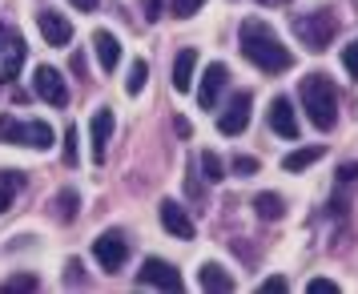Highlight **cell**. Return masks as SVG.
Wrapping results in <instances>:
<instances>
[{
    "label": "cell",
    "instance_id": "1",
    "mask_svg": "<svg viewBox=\"0 0 358 294\" xmlns=\"http://www.w3.org/2000/svg\"><path fill=\"white\" fill-rule=\"evenodd\" d=\"M238 49L250 65H258L262 73H286L294 69V52L282 45V36L266 24L262 17H245L238 29Z\"/></svg>",
    "mask_w": 358,
    "mask_h": 294
},
{
    "label": "cell",
    "instance_id": "2",
    "mask_svg": "<svg viewBox=\"0 0 358 294\" xmlns=\"http://www.w3.org/2000/svg\"><path fill=\"white\" fill-rule=\"evenodd\" d=\"M298 97H302V109H306V117H310L314 130L330 133L334 125H338V85L330 81L326 73H310V77H302Z\"/></svg>",
    "mask_w": 358,
    "mask_h": 294
},
{
    "label": "cell",
    "instance_id": "3",
    "mask_svg": "<svg viewBox=\"0 0 358 294\" xmlns=\"http://www.w3.org/2000/svg\"><path fill=\"white\" fill-rule=\"evenodd\" d=\"M294 33H298V41H302L306 49L322 52V49H330V45H334L338 20H334V13H330V8H318V13H310V17L294 20Z\"/></svg>",
    "mask_w": 358,
    "mask_h": 294
},
{
    "label": "cell",
    "instance_id": "4",
    "mask_svg": "<svg viewBox=\"0 0 358 294\" xmlns=\"http://www.w3.org/2000/svg\"><path fill=\"white\" fill-rule=\"evenodd\" d=\"M93 258L101 262V270H121L125 258H129V242H125V234L121 230H105L97 242H93Z\"/></svg>",
    "mask_w": 358,
    "mask_h": 294
},
{
    "label": "cell",
    "instance_id": "5",
    "mask_svg": "<svg viewBox=\"0 0 358 294\" xmlns=\"http://www.w3.org/2000/svg\"><path fill=\"white\" fill-rule=\"evenodd\" d=\"M137 286H157V290H181V270L165 258H145V266L137 270Z\"/></svg>",
    "mask_w": 358,
    "mask_h": 294
},
{
    "label": "cell",
    "instance_id": "6",
    "mask_svg": "<svg viewBox=\"0 0 358 294\" xmlns=\"http://www.w3.org/2000/svg\"><path fill=\"white\" fill-rule=\"evenodd\" d=\"M33 89L41 101H49V105H57V109H65L69 105V85H65V73L52 65H41L33 73Z\"/></svg>",
    "mask_w": 358,
    "mask_h": 294
},
{
    "label": "cell",
    "instance_id": "7",
    "mask_svg": "<svg viewBox=\"0 0 358 294\" xmlns=\"http://www.w3.org/2000/svg\"><path fill=\"white\" fill-rule=\"evenodd\" d=\"M113 125H117V117L113 109L105 105V109H97L93 113V121H89V141H93V162H105V153H109V141H113Z\"/></svg>",
    "mask_w": 358,
    "mask_h": 294
},
{
    "label": "cell",
    "instance_id": "8",
    "mask_svg": "<svg viewBox=\"0 0 358 294\" xmlns=\"http://www.w3.org/2000/svg\"><path fill=\"white\" fill-rule=\"evenodd\" d=\"M226 85H229V69L222 65V61H213V65L206 69V77H201V89H197V105L213 113V105H217V97L226 93Z\"/></svg>",
    "mask_w": 358,
    "mask_h": 294
},
{
    "label": "cell",
    "instance_id": "9",
    "mask_svg": "<svg viewBox=\"0 0 358 294\" xmlns=\"http://www.w3.org/2000/svg\"><path fill=\"white\" fill-rule=\"evenodd\" d=\"M250 93H234V101H229L226 109H222V117H217V130L226 133V137H234V133H242L245 125H250Z\"/></svg>",
    "mask_w": 358,
    "mask_h": 294
},
{
    "label": "cell",
    "instance_id": "10",
    "mask_svg": "<svg viewBox=\"0 0 358 294\" xmlns=\"http://www.w3.org/2000/svg\"><path fill=\"white\" fill-rule=\"evenodd\" d=\"M36 29H41V36L49 41L52 49H65L69 41H73V24H69L61 13H52V8H45V13H36Z\"/></svg>",
    "mask_w": 358,
    "mask_h": 294
},
{
    "label": "cell",
    "instance_id": "11",
    "mask_svg": "<svg viewBox=\"0 0 358 294\" xmlns=\"http://www.w3.org/2000/svg\"><path fill=\"white\" fill-rule=\"evenodd\" d=\"M270 130H274L278 137H286V141L298 137V117H294V105L286 97L270 101Z\"/></svg>",
    "mask_w": 358,
    "mask_h": 294
},
{
    "label": "cell",
    "instance_id": "12",
    "mask_svg": "<svg viewBox=\"0 0 358 294\" xmlns=\"http://www.w3.org/2000/svg\"><path fill=\"white\" fill-rule=\"evenodd\" d=\"M157 210H162V226L169 230L173 238H181V242H189V238H194V222L185 218V210H181V206L173 202V197H165V202L157 206Z\"/></svg>",
    "mask_w": 358,
    "mask_h": 294
},
{
    "label": "cell",
    "instance_id": "13",
    "mask_svg": "<svg viewBox=\"0 0 358 294\" xmlns=\"http://www.w3.org/2000/svg\"><path fill=\"white\" fill-rule=\"evenodd\" d=\"M13 146H29V149H52V130L45 121H17V141Z\"/></svg>",
    "mask_w": 358,
    "mask_h": 294
},
{
    "label": "cell",
    "instance_id": "14",
    "mask_svg": "<svg viewBox=\"0 0 358 294\" xmlns=\"http://www.w3.org/2000/svg\"><path fill=\"white\" fill-rule=\"evenodd\" d=\"M93 49H97V61L105 73H113L117 61H121V45H117V36L109 33V29H97L93 33Z\"/></svg>",
    "mask_w": 358,
    "mask_h": 294
},
{
    "label": "cell",
    "instance_id": "15",
    "mask_svg": "<svg viewBox=\"0 0 358 294\" xmlns=\"http://www.w3.org/2000/svg\"><path fill=\"white\" fill-rule=\"evenodd\" d=\"M194 69H197V49H181L178 61H173V89L178 93L194 89Z\"/></svg>",
    "mask_w": 358,
    "mask_h": 294
},
{
    "label": "cell",
    "instance_id": "16",
    "mask_svg": "<svg viewBox=\"0 0 358 294\" xmlns=\"http://www.w3.org/2000/svg\"><path fill=\"white\" fill-rule=\"evenodd\" d=\"M24 57H29V49H24V36H13V41H8V49H4L0 81H17V73H20V65H24Z\"/></svg>",
    "mask_w": 358,
    "mask_h": 294
},
{
    "label": "cell",
    "instance_id": "17",
    "mask_svg": "<svg viewBox=\"0 0 358 294\" xmlns=\"http://www.w3.org/2000/svg\"><path fill=\"white\" fill-rule=\"evenodd\" d=\"M197 282H201V290H217V294L234 290V278H229L217 262H206V266H201V274H197Z\"/></svg>",
    "mask_w": 358,
    "mask_h": 294
},
{
    "label": "cell",
    "instance_id": "18",
    "mask_svg": "<svg viewBox=\"0 0 358 294\" xmlns=\"http://www.w3.org/2000/svg\"><path fill=\"white\" fill-rule=\"evenodd\" d=\"M322 158H326V149H322V146H302V149H294V153H286L282 169H286V174H298V169H306V165L322 162Z\"/></svg>",
    "mask_w": 358,
    "mask_h": 294
},
{
    "label": "cell",
    "instance_id": "19",
    "mask_svg": "<svg viewBox=\"0 0 358 294\" xmlns=\"http://www.w3.org/2000/svg\"><path fill=\"white\" fill-rule=\"evenodd\" d=\"M254 214H258L262 222H278V218L286 214V202L278 194H258L254 197Z\"/></svg>",
    "mask_w": 358,
    "mask_h": 294
},
{
    "label": "cell",
    "instance_id": "20",
    "mask_svg": "<svg viewBox=\"0 0 358 294\" xmlns=\"http://www.w3.org/2000/svg\"><path fill=\"white\" fill-rule=\"evenodd\" d=\"M20 186H24V178H20L17 169H0V214L13 206V197L20 194Z\"/></svg>",
    "mask_w": 358,
    "mask_h": 294
},
{
    "label": "cell",
    "instance_id": "21",
    "mask_svg": "<svg viewBox=\"0 0 358 294\" xmlns=\"http://www.w3.org/2000/svg\"><path fill=\"white\" fill-rule=\"evenodd\" d=\"M52 206H57V218H61V222H73V218H77V206H81V194H77V190H61Z\"/></svg>",
    "mask_w": 358,
    "mask_h": 294
},
{
    "label": "cell",
    "instance_id": "22",
    "mask_svg": "<svg viewBox=\"0 0 358 294\" xmlns=\"http://www.w3.org/2000/svg\"><path fill=\"white\" fill-rule=\"evenodd\" d=\"M201 178H206V181H222V178H226V165H222V158H217L213 149L201 153Z\"/></svg>",
    "mask_w": 358,
    "mask_h": 294
},
{
    "label": "cell",
    "instance_id": "23",
    "mask_svg": "<svg viewBox=\"0 0 358 294\" xmlns=\"http://www.w3.org/2000/svg\"><path fill=\"white\" fill-rule=\"evenodd\" d=\"M145 77H149V65H145V61H133V65H129V77H125L129 97H137V93L145 89Z\"/></svg>",
    "mask_w": 358,
    "mask_h": 294
},
{
    "label": "cell",
    "instance_id": "24",
    "mask_svg": "<svg viewBox=\"0 0 358 294\" xmlns=\"http://www.w3.org/2000/svg\"><path fill=\"white\" fill-rule=\"evenodd\" d=\"M41 282H36L33 274H17V278H8V282H0V294H8V290H36Z\"/></svg>",
    "mask_w": 358,
    "mask_h": 294
},
{
    "label": "cell",
    "instance_id": "25",
    "mask_svg": "<svg viewBox=\"0 0 358 294\" xmlns=\"http://www.w3.org/2000/svg\"><path fill=\"white\" fill-rule=\"evenodd\" d=\"M342 65H346V73H350V81H358V41L342 45Z\"/></svg>",
    "mask_w": 358,
    "mask_h": 294
},
{
    "label": "cell",
    "instance_id": "26",
    "mask_svg": "<svg viewBox=\"0 0 358 294\" xmlns=\"http://www.w3.org/2000/svg\"><path fill=\"white\" fill-rule=\"evenodd\" d=\"M81 162V153H77V125H69L65 130V165H77Z\"/></svg>",
    "mask_w": 358,
    "mask_h": 294
},
{
    "label": "cell",
    "instance_id": "27",
    "mask_svg": "<svg viewBox=\"0 0 358 294\" xmlns=\"http://www.w3.org/2000/svg\"><path fill=\"white\" fill-rule=\"evenodd\" d=\"M234 169H238L242 178H254V174L262 169V162H258V158H245V153H242V158H234Z\"/></svg>",
    "mask_w": 358,
    "mask_h": 294
},
{
    "label": "cell",
    "instance_id": "28",
    "mask_svg": "<svg viewBox=\"0 0 358 294\" xmlns=\"http://www.w3.org/2000/svg\"><path fill=\"white\" fill-rule=\"evenodd\" d=\"M206 0H173V17L178 20H185V17H194L197 8H201Z\"/></svg>",
    "mask_w": 358,
    "mask_h": 294
},
{
    "label": "cell",
    "instance_id": "29",
    "mask_svg": "<svg viewBox=\"0 0 358 294\" xmlns=\"http://www.w3.org/2000/svg\"><path fill=\"white\" fill-rule=\"evenodd\" d=\"M0 141H8V146H13V141H17V117H0Z\"/></svg>",
    "mask_w": 358,
    "mask_h": 294
},
{
    "label": "cell",
    "instance_id": "30",
    "mask_svg": "<svg viewBox=\"0 0 358 294\" xmlns=\"http://www.w3.org/2000/svg\"><path fill=\"white\" fill-rule=\"evenodd\" d=\"M310 294H338V282H330V278H310Z\"/></svg>",
    "mask_w": 358,
    "mask_h": 294
},
{
    "label": "cell",
    "instance_id": "31",
    "mask_svg": "<svg viewBox=\"0 0 358 294\" xmlns=\"http://www.w3.org/2000/svg\"><path fill=\"white\" fill-rule=\"evenodd\" d=\"M290 290V282H286V278L278 274V278H266V282H262V294H286Z\"/></svg>",
    "mask_w": 358,
    "mask_h": 294
},
{
    "label": "cell",
    "instance_id": "32",
    "mask_svg": "<svg viewBox=\"0 0 358 294\" xmlns=\"http://www.w3.org/2000/svg\"><path fill=\"white\" fill-rule=\"evenodd\" d=\"M65 282H69V286H81V262H77V258L65 266Z\"/></svg>",
    "mask_w": 358,
    "mask_h": 294
},
{
    "label": "cell",
    "instance_id": "33",
    "mask_svg": "<svg viewBox=\"0 0 358 294\" xmlns=\"http://www.w3.org/2000/svg\"><path fill=\"white\" fill-rule=\"evenodd\" d=\"M141 13H145V20H157L162 17V0H141Z\"/></svg>",
    "mask_w": 358,
    "mask_h": 294
},
{
    "label": "cell",
    "instance_id": "34",
    "mask_svg": "<svg viewBox=\"0 0 358 294\" xmlns=\"http://www.w3.org/2000/svg\"><path fill=\"white\" fill-rule=\"evenodd\" d=\"M69 4H73L77 13H93V8H97L101 0H69Z\"/></svg>",
    "mask_w": 358,
    "mask_h": 294
},
{
    "label": "cell",
    "instance_id": "35",
    "mask_svg": "<svg viewBox=\"0 0 358 294\" xmlns=\"http://www.w3.org/2000/svg\"><path fill=\"white\" fill-rule=\"evenodd\" d=\"M0 41H4V29H0Z\"/></svg>",
    "mask_w": 358,
    "mask_h": 294
}]
</instances>
